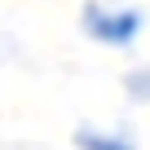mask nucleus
<instances>
[{"label":"nucleus","mask_w":150,"mask_h":150,"mask_svg":"<svg viewBox=\"0 0 150 150\" xmlns=\"http://www.w3.org/2000/svg\"><path fill=\"white\" fill-rule=\"evenodd\" d=\"M84 31L106 44V49H128L137 35H141V9H128V5H84Z\"/></svg>","instance_id":"1"},{"label":"nucleus","mask_w":150,"mask_h":150,"mask_svg":"<svg viewBox=\"0 0 150 150\" xmlns=\"http://www.w3.org/2000/svg\"><path fill=\"white\" fill-rule=\"evenodd\" d=\"M75 146L80 150H137L128 132H106V128H80Z\"/></svg>","instance_id":"2"},{"label":"nucleus","mask_w":150,"mask_h":150,"mask_svg":"<svg viewBox=\"0 0 150 150\" xmlns=\"http://www.w3.org/2000/svg\"><path fill=\"white\" fill-rule=\"evenodd\" d=\"M124 88H128V97H137V102H150V66H141V71H128V75H124Z\"/></svg>","instance_id":"3"}]
</instances>
